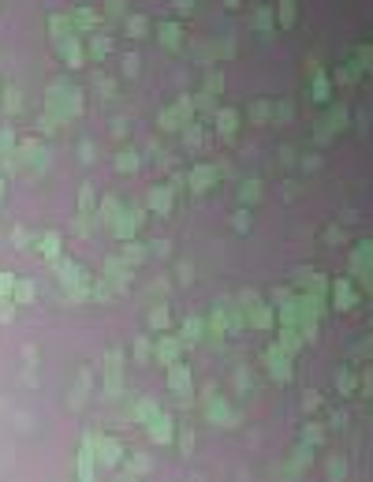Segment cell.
I'll return each mask as SVG.
<instances>
[{
  "instance_id": "obj_4",
  "label": "cell",
  "mask_w": 373,
  "mask_h": 482,
  "mask_svg": "<svg viewBox=\"0 0 373 482\" xmlns=\"http://www.w3.org/2000/svg\"><path fill=\"white\" fill-rule=\"evenodd\" d=\"M131 34H135V37H142V34H146V19H142V15H135V19H131Z\"/></svg>"
},
{
  "instance_id": "obj_6",
  "label": "cell",
  "mask_w": 373,
  "mask_h": 482,
  "mask_svg": "<svg viewBox=\"0 0 373 482\" xmlns=\"http://www.w3.org/2000/svg\"><path fill=\"white\" fill-rule=\"evenodd\" d=\"M190 4H194V0H176V8H179V12H187Z\"/></svg>"
},
{
  "instance_id": "obj_5",
  "label": "cell",
  "mask_w": 373,
  "mask_h": 482,
  "mask_svg": "<svg viewBox=\"0 0 373 482\" xmlns=\"http://www.w3.org/2000/svg\"><path fill=\"white\" fill-rule=\"evenodd\" d=\"M75 23L79 26H93L97 19H93V12H75Z\"/></svg>"
},
{
  "instance_id": "obj_2",
  "label": "cell",
  "mask_w": 373,
  "mask_h": 482,
  "mask_svg": "<svg viewBox=\"0 0 373 482\" xmlns=\"http://www.w3.org/2000/svg\"><path fill=\"white\" fill-rule=\"evenodd\" d=\"M161 37H165L168 45H176V41H179V26H172V23H168V26H161Z\"/></svg>"
},
{
  "instance_id": "obj_3",
  "label": "cell",
  "mask_w": 373,
  "mask_h": 482,
  "mask_svg": "<svg viewBox=\"0 0 373 482\" xmlns=\"http://www.w3.org/2000/svg\"><path fill=\"white\" fill-rule=\"evenodd\" d=\"M90 53H93V56H97V60H101V56L109 53V41H104V37H93V41H90Z\"/></svg>"
},
{
  "instance_id": "obj_1",
  "label": "cell",
  "mask_w": 373,
  "mask_h": 482,
  "mask_svg": "<svg viewBox=\"0 0 373 482\" xmlns=\"http://www.w3.org/2000/svg\"><path fill=\"white\" fill-rule=\"evenodd\" d=\"M280 23H284V26L295 23V4H291V0H284V4H280Z\"/></svg>"
}]
</instances>
